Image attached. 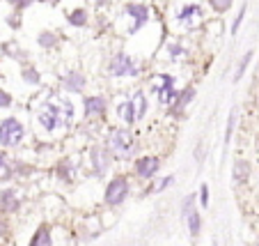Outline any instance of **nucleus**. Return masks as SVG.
I'll return each instance as SVG.
<instances>
[{
  "label": "nucleus",
  "mask_w": 259,
  "mask_h": 246,
  "mask_svg": "<svg viewBox=\"0 0 259 246\" xmlns=\"http://www.w3.org/2000/svg\"><path fill=\"white\" fill-rule=\"evenodd\" d=\"M23 138V127L19 124V120L7 118L5 122H0V145H16Z\"/></svg>",
  "instance_id": "obj_1"
},
{
  "label": "nucleus",
  "mask_w": 259,
  "mask_h": 246,
  "mask_svg": "<svg viewBox=\"0 0 259 246\" xmlns=\"http://www.w3.org/2000/svg\"><path fill=\"white\" fill-rule=\"evenodd\" d=\"M126 193H128V182L124 178H115L113 182L108 184L106 202L108 205H119V202L126 198Z\"/></svg>",
  "instance_id": "obj_2"
},
{
  "label": "nucleus",
  "mask_w": 259,
  "mask_h": 246,
  "mask_svg": "<svg viewBox=\"0 0 259 246\" xmlns=\"http://www.w3.org/2000/svg\"><path fill=\"white\" fill-rule=\"evenodd\" d=\"M108 145H110V150H115L117 154L128 157V154H131V148H133V138L128 131H113V136L108 138Z\"/></svg>",
  "instance_id": "obj_3"
},
{
  "label": "nucleus",
  "mask_w": 259,
  "mask_h": 246,
  "mask_svg": "<svg viewBox=\"0 0 259 246\" xmlns=\"http://www.w3.org/2000/svg\"><path fill=\"white\" fill-rule=\"evenodd\" d=\"M110 74L113 76H128V74H136L138 69H136V64H133V60L128 58V55H117V58L110 62Z\"/></svg>",
  "instance_id": "obj_4"
},
{
  "label": "nucleus",
  "mask_w": 259,
  "mask_h": 246,
  "mask_svg": "<svg viewBox=\"0 0 259 246\" xmlns=\"http://www.w3.org/2000/svg\"><path fill=\"white\" fill-rule=\"evenodd\" d=\"M158 166H161V161H158L156 157H145L138 161L136 168H138V175H140V178H154Z\"/></svg>",
  "instance_id": "obj_5"
},
{
  "label": "nucleus",
  "mask_w": 259,
  "mask_h": 246,
  "mask_svg": "<svg viewBox=\"0 0 259 246\" xmlns=\"http://www.w3.org/2000/svg\"><path fill=\"white\" fill-rule=\"evenodd\" d=\"M126 12L136 19V23H133V28H131V32H136V30H140L142 25L147 23V19H149V10H147L145 5H128L126 7Z\"/></svg>",
  "instance_id": "obj_6"
},
{
  "label": "nucleus",
  "mask_w": 259,
  "mask_h": 246,
  "mask_svg": "<svg viewBox=\"0 0 259 246\" xmlns=\"http://www.w3.org/2000/svg\"><path fill=\"white\" fill-rule=\"evenodd\" d=\"M60 111H58V106H53V103H51L49 106V111H44V113L39 115V122L44 124L46 129H49V131H53L55 127H60Z\"/></svg>",
  "instance_id": "obj_7"
},
{
  "label": "nucleus",
  "mask_w": 259,
  "mask_h": 246,
  "mask_svg": "<svg viewBox=\"0 0 259 246\" xmlns=\"http://www.w3.org/2000/svg\"><path fill=\"white\" fill-rule=\"evenodd\" d=\"M106 111V101L101 97H88L85 99V113L88 115H101Z\"/></svg>",
  "instance_id": "obj_8"
},
{
  "label": "nucleus",
  "mask_w": 259,
  "mask_h": 246,
  "mask_svg": "<svg viewBox=\"0 0 259 246\" xmlns=\"http://www.w3.org/2000/svg\"><path fill=\"white\" fill-rule=\"evenodd\" d=\"M119 118H122V120H124V122H126V124L136 122V118H138L136 103H133V101H124L122 106H119Z\"/></svg>",
  "instance_id": "obj_9"
},
{
  "label": "nucleus",
  "mask_w": 259,
  "mask_h": 246,
  "mask_svg": "<svg viewBox=\"0 0 259 246\" xmlns=\"http://www.w3.org/2000/svg\"><path fill=\"white\" fill-rule=\"evenodd\" d=\"M200 14H202V10L197 5H188V7H184V10L179 12V21H181V23H186V25H193V23H195L193 19H195V16H200Z\"/></svg>",
  "instance_id": "obj_10"
},
{
  "label": "nucleus",
  "mask_w": 259,
  "mask_h": 246,
  "mask_svg": "<svg viewBox=\"0 0 259 246\" xmlns=\"http://www.w3.org/2000/svg\"><path fill=\"white\" fill-rule=\"evenodd\" d=\"M172 97H175V81L170 76H163V90H161V101L170 103Z\"/></svg>",
  "instance_id": "obj_11"
},
{
  "label": "nucleus",
  "mask_w": 259,
  "mask_h": 246,
  "mask_svg": "<svg viewBox=\"0 0 259 246\" xmlns=\"http://www.w3.org/2000/svg\"><path fill=\"white\" fill-rule=\"evenodd\" d=\"M30 246H51V232L46 228H39L37 235L32 237V241H30Z\"/></svg>",
  "instance_id": "obj_12"
},
{
  "label": "nucleus",
  "mask_w": 259,
  "mask_h": 246,
  "mask_svg": "<svg viewBox=\"0 0 259 246\" xmlns=\"http://www.w3.org/2000/svg\"><path fill=\"white\" fill-rule=\"evenodd\" d=\"M64 85H67V90H83L85 88V79L80 74H71V76H67V81H64Z\"/></svg>",
  "instance_id": "obj_13"
},
{
  "label": "nucleus",
  "mask_w": 259,
  "mask_h": 246,
  "mask_svg": "<svg viewBox=\"0 0 259 246\" xmlns=\"http://www.w3.org/2000/svg\"><path fill=\"white\" fill-rule=\"evenodd\" d=\"M0 205L5 207V209H16V207H19V202H16L14 193H12V191H5L3 196H0Z\"/></svg>",
  "instance_id": "obj_14"
},
{
  "label": "nucleus",
  "mask_w": 259,
  "mask_h": 246,
  "mask_svg": "<svg viewBox=\"0 0 259 246\" xmlns=\"http://www.w3.org/2000/svg\"><path fill=\"white\" fill-rule=\"evenodd\" d=\"M92 159H94V163H97V172L106 170V152H103V150H94Z\"/></svg>",
  "instance_id": "obj_15"
},
{
  "label": "nucleus",
  "mask_w": 259,
  "mask_h": 246,
  "mask_svg": "<svg viewBox=\"0 0 259 246\" xmlns=\"http://www.w3.org/2000/svg\"><path fill=\"white\" fill-rule=\"evenodd\" d=\"M69 21H71V23H76V25H85V23H88V12H85V10L71 12V14H69Z\"/></svg>",
  "instance_id": "obj_16"
},
{
  "label": "nucleus",
  "mask_w": 259,
  "mask_h": 246,
  "mask_svg": "<svg viewBox=\"0 0 259 246\" xmlns=\"http://www.w3.org/2000/svg\"><path fill=\"white\" fill-rule=\"evenodd\" d=\"M133 103H136V109H138V118H142L147 111V101H145V94L138 92L136 97H133Z\"/></svg>",
  "instance_id": "obj_17"
},
{
  "label": "nucleus",
  "mask_w": 259,
  "mask_h": 246,
  "mask_svg": "<svg viewBox=\"0 0 259 246\" xmlns=\"http://www.w3.org/2000/svg\"><path fill=\"white\" fill-rule=\"evenodd\" d=\"M250 60H252V53H245L243 58H241V64H239V69H236V81L243 76V72H245V67L250 64Z\"/></svg>",
  "instance_id": "obj_18"
},
{
  "label": "nucleus",
  "mask_w": 259,
  "mask_h": 246,
  "mask_svg": "<svg viewBox=\"0 0 259 246\" xmlns=\"http://www.w3.org/2000/svg\"><path fill=\"white\" fill-rule=\"evenodd\" d=\"M234 178H236V180H241V182H243V180L248 178V163H245V161L236 163V172H234Z\"/></svg>",
  "instance_id": "obj_19"
},
{
  "label": "nucleus",
  "mask_w": 259,
  "mask_h": 246,
  "mask_svg": "<svg viewBox=\"0 0 259 246\" xmlns=\"http://www.w3.org/2000/svg\"><path fill=\"white\" fill-rule=\"evenodd\" d=\"M39 42H41V46H53L55 42H58V37H55L53 32H41L39 34Z\"/></svg>",
  "instance_id": "obj_20"
},
{
  "label": "nucleus",
  "mask_w": 259,
  "mask_h": 246,
  "mask_svg": "<svg viewBox=\"0 0 259 246\" xmlns=\"http://www.w3.org/2000/svg\"><path fill=\"white\" fill-rule=\"evenodd\" d=\"M211 5H213V10H218V12H225L227 7L232 5V0H211Z\"/></svg>",
  "instance_id": "obj_21"
},
{
  "label": "nucleus",
  "mask_w": 259,
  "mask_h": 246,
  "mask_svg": "<svg viewBox=\"0 0 259 246\" xmlns=\"http://www.w3.org/2000/svg\"><path fill=\"white\" fill-rule=\"evenodd\" d=\"M234 120H236V111H232L230 124H227V133H225V140H230V138H232V131H234Z\"/></svg>",
  "instance_id": "obj_22"
},
{
  "label": "nucleus",
  "mask_w": 259,
  "mask_h": 246,
  "mask_svg": "<svg viewBox=\"0 0 259 246\" xmlns=\"http://www.w3.org/2000/svg\"><path fill=\"white\" fill-rule=\"evenodd\" d=\"M23 76H25V81H28V83H37V81H39V74H34L32 69H25Z\"/></svg>",
  "instance_id": "obj_23"
},
{
  "label": "nucleus",
  "mask_w": 259,
  "mask_h": 246,
  "mask_svg": "<svg viewBox=\"0 0 259 246\" xmlns=\"http://www.w3.org/2000/svg\"><path fill=\"white\" fill-rule=\"evenodd\" d=\"M10 103H12V97L7 92H3V90H0V109H7Z\"/></svg>",
  "instance_id": "obj_24"
},
{
  "label": "nucleus",
  "mask_w": 259,
  "mask_h": 246,
  "mask_svg": "<svg viewBox=\"0 0 259 246\" xmlns=\"http://www.w3.org/2000/svg\"><path fill=\"white\" fill-rule=\"evenodd\" d=\"M193 94H195V90H193V88H188L186 92L181 94V103H188V101H191V99H193Z\"/></svg>",
  "instance_id": "obj_25"
},
{
  "label": "nucleus",
  "mask_w": 259,
  "mask_h": 246,
  "mask_svg": "<svg viewBox=\"0 0 259 246\" xmlns=\"http://www.w3.org/2000/svg\"><path fill=\"white\" fill-rule=\"evenodd\" d=\"M209 205V189L202 184V207H206Z\"/></svg>",
  "instance_id": "obj_26"
},
{
  "label": "nucleus",
  "mask_w": 259,
  "mask_h": 246,
  "mask_svg": "<svg viewBox=\"0 0 259 246\" xmlns=\"http://www.w3.org/2000/svg\"><path fill=\"white\" fill-rule=\"evenodd\" d=\"M243 14H245V7H243V10H241V14H239V16H236V21H234V28H232V32H236V30H239L241 21H243Z\"/></svg>",
  "instance_id": "obj_27"
},
{
  "label": "nucleus",
  "mask_w": 259,
  "mask_h": 246,
  "mask_svg": "<svg viewBox=\"0 0 259 246\" xmlns=\"http://www.w3.org/2000/svg\"><path fill=\"white\" fill-rule=\"evenodd\" d=\"M12 3H16L19 7H28L30 3H34V0H12Z\"/></svg>",
  "instance_id": "obj_28"
},
{
  "label": "nucleus",
  "mask_w": 259,
  "mask_h": 246,
  "mask_svg": "<svg viewBox=\"0 0 259 246\" xmlns=\"http://www.w3.org/2000/svg\"><path fill=\"white\" fill-rule=\"evenodd\" d=\"M0 170H5V157H3V152H0Z\"/></svg>",
  "instance_id": "obj_29"
},
{
  "label": "nucleus",
  "mask_w": 259,
  "mask_h": 246,
  "mask_svg": "<svg viewBox=\"0 0 259 246\" xmlns=\"http://www.w3.org/2000/svg\"><path fill=\"white\" fill-rule=\"evenodd\" d=\"M3 230H5V223H3V221H0V232H3Z\"/></svg>",
  "instance_id": "obj_30"
}]
</instances>
